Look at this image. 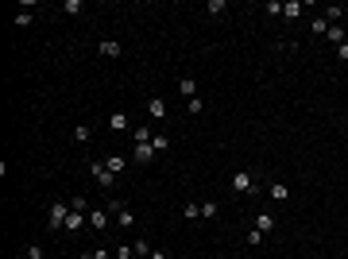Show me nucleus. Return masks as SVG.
Returning a JSON list of instances; mask_svg holds the SVG:
<instances>
[{
	"label": "nucleus",
	"instance_id": "1",
	"mask_svg": "<svg viewBox=\"0 0 348 259\" xmlns=\"http://www.w3.org/2000/svg\"><path fill=\"white\" fill-rule=\"evenodd\" d=\"M89 174H93V182H101V190H113V186H116V174L108 170L101 159H97V163H89Z\"/></svg>",
	"mask_w": 348,
	"mask_h": 259
},
{
	"label": "nucleus",
	"instance_id": "2",
	"mask_svg": "<svg viewBox=\"0 0 348 259\" xmlns=\"http://www.w3.org/2000/svg\"><path fill=\"white\" fill-rule=\"evenodd\" d=\"M66 217H70V205H66V201H54L51 213H47V225H51V228H66Z\"/></svg>",
	"mask_w": 348,
	"mask_h": 259
},
{
	"label": "nucleus",
	"instance_id": "3",
	"mask_svg": "<svg viewBox=\"0 0 348 259\" xmlns=\"http://www.w3.org/2000/svg\"><path fill=\"white\" fill-rule=\"evenodd\" d=\"M113 217H116V225H120V228H132V225H136V213H132L120 198H113Z\"/></svg>",
	"mask_w": 348,
	"mask_h": 259
},
{
	"label": "nucleus",
	"instance_id": "4",
	"mask_svg": "<svg viewBox=\"0 0 348 259\" xmlns=\"http://www.w3.org/2000/svg\"><path fill=\"white\" fill-rule=\"evenodd\" d=\"M252 190H255L252 170H236V174H232V193H252Z\"/></svg>",
	"mask_w": 348,
	"mask_h": 259
},
{
	"label": "nucleus",
	"instance_id": "5",
	"mask_svg": "<svg viewBox=\"0 0 348 259\" xmlns=\"http://www.w3.org/2000/svg\"><path fill=\"white\" fill-rule=\"evenodd\" d=\"M85 225H89V213H78V209H70V217H66V228H70V232H81Z\"/></svg>",
	"mask_w": 348,
	"mask_h": 259
},
{
	"label": "nucleus",
	"instance_id": "6",
	"mask_svg": "<svg viewBox=\"0 0 348 259\" xmlns=\"http://www.w3.org/2000/svg\"><path fill=\"white\" fill-rule=\"evenodd\" d=\"M132 159H136L139 166H147L151 159H155V147H151V143H136V155H132Z\"/></svg>",
	"mask_w": 348,
	"mask_h": 259
},
{
	"label": "nucleus",
	"instance_id": "7",
	"mask_svg": "<svg viewBox=\"0 0 348 259\" xmlns=\"http://www.w3.org/2000/svg\"><path fill=\"white\" fill-rule=\"evenodd\" d=\"M147 116H151V120H166V104H163V97H151V101H147Z\"/></svg>",
	"mask_w": 348,
	"mask_h": 259
},
{
	"label": "nucleus",
	"instance_id": "8",
	"mask_svg": "<svg viewBox=\"0 0 348 259\" xmlns=\"http://www.w3.org/2000/svg\"><path fill=\"white\" fill-rule=\"evenodd\" d=\"M108 128H113V132H128V128H132L128 113H113V116H108Z\"/></svg>",
	"mask_w": 348,
	"mask_h": 259
},
{
	"label": "nucleus",
	"instance_id": "9",
	"mask_svg": "<svg viewBox=\"0 0 348 259\" xmlns=\"http://www.w3.org/2000/svg\"><path fill=\"white\" fill-rule=\"evenodd\" d=\"M178 93H182L186 101H193V97H198V81H193V78H182V81H178Z\"/></svg>",
	"mask_w": 348,
	"mask_h": 259
},
{
	"label": "nucleus",
	"instance_id": "10",
	"mask_svg": "<svg viewBox=\"0 0 348 259\" xmlns=\"http://www.w3.org/2000/svg\"><path fill=\"white\" fill-rule=\"evenodd\" d=\"M104 166H108L113 174H124V170H128V159H124V155H108V159H104Z\"/></svg>",
	"mask_w": 348,
	"mask_h": 259
},
{
	"label": "nucleus",
	"instance_id": "11",
	"mask_svg": "<svg viewBox=\"0 0 348 259\" xmlns=\"http://www.w3.org/2000/svg\"><path fill=\"white\" fill-rule=\"evenodd\" d=\"M132 139H136V143H151V139H155V132H151L147 124H139V128H132Z\"/></svg>",
	"mask_w": 348,
	"mask_h": 259
},
{
	"label": "nucleus",
	"instance_id": "12",
	"mask_svg": "<svg viewBox=\"0 0 348 259\" xmlns=\"http://www.w3.org/2000/svg\"><path fill=\"white\" fill-rule=\"evenodd\" d=\"M89 228H108V213H104V209H93V213H89Z\"/></svg>",
	"mask_w": 348,
	"mask_h": 259
},
{
	"label": "nucleus",
	"instance_id": "13",
	"mask_svg": "<svg viewBox=\"0 0 348 259\" xmlns=\"http://www.w3.org/2000/svg\"><path fill=\"white\" fill-rule=\"evenodd\" d=\"M267 193H271L275 201H287V198H290V190L282 186V182H271V186H267Z\"/></svg>",
	"mask_w": 348,
	"mask_h": 259
},
{
	"label": "nucleus",
	"instance_id": "14",
	"mask_svg": "<svg viewBox=\"0 0 348 259\" xmlns=\"http://www.w3.org/2000/svg\"><path fill=\"white\" fill-rule=\"evenodd\" d=\"M255 228H259V232L267 236L271 228H275V217H271V213H259V217H255Z\"/></svg>",
	"mask_w": 348,
	"mask_h": 259
},
{
	"label": "nucleus",
	"instance_id": "15",
	"mask_svg": "<svg viewBox=\"0 0 348 259\" xmlns=\"http://www.w3.org/2000/svg\"><path fill=\"white\" fill-rule=\"evenodd\" d=\"M329 27H333L329 19H325V16H317V19H313V24H310V31L317 35V39H321V35H329Z\"/></svg>",
	"mask_w": 348,
	"mask_h": 259
},
{
	"label": "nucleus",
	"instance_id": "16",
	"mask_svg": "<svg viewBox=\"0 0 348 259\" xmlns=\"http://www.w3.org/2000/svg\"><path fill=\"white\" fill-rule=\"evenodd\" d=\"M74 139H78V143H89V139H93V128H89V124H78V128H74Z\"/></svg>",
	"mask_w": 348,
	"mask_h": 259
},
{
	"label": "nucleus",
	"instance_id": "17",
	"mask_svg": "<svg viewBox=\"0 0 348 259\" xmlns=\"http://www.w3.org/2000/svg\"><path fill=\"white\" fill-rule=\"evenodd\" d=\"M282 12H287V19H298V16H302V0H290V4H282Z\"/></svg>",
	"mask_w": 348,
	"mask_h": 259
},
{
	"label": "nucleus",
	"instance_id": "18",
	"mask_svg": "<svg viewBox=\"0 0 348 259\" xmlns=\"http://www.w3.org/2000/svg\"><path fill=\"white\" fill-rule=\"evenodd\" d=\"M81 259H116V251H108V248H97V251H85Z\"/></svg>",
	"mask_w": 348,
	"mask_h": 259
},
{
	"label": "nucleus",
	"instance_id": "19",
	"mask_svg": "<svg viewBox=\"0 0 348 259\" xmlns=\"http://www.w3.org/2000/svg\"><path fill=\"white\" fill-rule=\"evenodd\" d=\"M205 12H209V16H225V0H209V4H205Z\"/></svg>",
	"mask_w": 348,
	"mask_h": 259
},
{
	"label": "nucleus",
	"instance_id": "20",
	"mask_svg": "<svg viewBox=\"0 0 348 259\" xmlns=\"http://www.w3.org/2000/svg\"><path fill=\"white\" fill-rule=\"evenodd\" d=\"M101 54L104 58H120V43H101Z\"/></svg>",
	"mask_w": 348,
	"mask_h": 259
},
{
	"label": "nucleus",
	"instance_id": "21",
	"mask_svg": "<svg viewBox=\"0 0 348 259\" xmlns=\"http://www.w3.org/2000/svg\"><path fill=\"white\" fill-rule=\"evenodd\" d=\"M151 147H155V155H163V151H170V139H166V136H155V139H151Z\"/></svg>",
	"mask_w": 348,
	"mask_h": 259
},
{
	"label": "nucleus",
	"instance_id": "22",
	"mask_svg": "<svg viewBox=\"0 0 348 259\" xmlns=\"http://www.w3.org/2000/svg\"><path fill=\"white\" fill-rule=\"evenodd\" d=\"M340 16H344V8H340V4H329V8H325V19H329V24H337Z\"/></svg>",
	"mask_w": 348,
	"mask_h": 259
},
{
	"label": "nucleus",
	"instance_id": "23",
	"mask_svg": "<svg viewBox=\"0 0 348 259\" xmlns=\"http://www.w3.org/2000/svg\"><path fill=\"white\" fill-rule=\"evenodd\" d=\"M70 209H78V213H93V209H89V198H70Z\"/></svg>",
	"mask_w": 348,
	"mask_h": 259
},
{
	"label": "nucleus",
	"instance_id": "24",
	"mask_svg": "<svg viewBox=\"0 0 348 259\" xmlns=\"http://www.w3.org/2000/svg\"><path fill=\"white\" fill-rule=\"evenodd\" d=\"M201 109H205V101H201V97H193V101H186V113H190V116H198Z\"/></svg>",
	"mask_w": 348,
	"mask_h": 259
},
{
	"label": "nucleus",
	"instance_id": "25",
	"mask_svg": "<svg viewBox=\"0 0 348 259\" xmlns=\"http://www.w3.org/2000/svg\"><path fill=\"white\" fill-rule=\"evenodd\" d=\"M182 217H186V221H198V217H201V205H193V201H190V205L182 209Z\"/></svg>",
	"mask_w": 348,
	"mask_h": 259
},
{
	"label": "nucleus",
	"instance_id": "26",
	"mask_svg": "<svg viewBox=\"0 0 348 259\" xmlns=\"http://www.w3.org/2000/svg\"><path fill=\"white\" fill-rule=\"evenodd\" d=\"M201 217H205V221H213V217H217V201H205V205H201Z\"/></svg>",
	"mask_w": 348,
	"mask_h": 259
},
{
	"label": "nucleus",
	"instance_id": "27",
	"mask_svg": "<svg viewBox=\"0 0 348 259\" xmlns=\"http://www.w3.org/2000/svg\"><path fill=\"white\" fill-rule=\"evenodd\" d=\"M329 39L340 47V43H344V27H337V24H333V27H329Z\"/></svg>",
	"mask_w": 348,
	"mask_h": 259
},
{
	"label": "nucleus",
	"instance_id": "28",
	"mask_svg": "<svg viewBox=\"0 0 348 259\" xmlns=\"http://www.w3.org/2000/svg\"><path fill=\"white\" fill-rule=\"evenodd\" d=\"M136 255L147 259V255H151V244H147V240H136Z\"/></svg>",
	"mask_w": 348,
	"mask_h": 259
},
{
	"label": "nucleus",
	"instance_id": "29",
	"mask_svg": "<svg viewBox=\"0 0 348 259\" xmlns=\"http://www.w3.org/2000/svg\"><path fill=\"white\" fill-rule=\"evenodd\" d=\"M248 244H252V248H259V244H263V232H259V228H252V232H248Z\"/></svg>",
	"mask_w": 348,
	"mask_h": 259
},
{
	"label": "nucleus",
	"instance_id": "30",
	"mask_svg": "<svg viewBox=\"0 0 348 259\" xmlns=\"http://www.w3.org/2000/svg\"><path fill=\"white\" fill-rule=\"evenodd\" d=\"M27 259H43V248H39V244H27Z\"/></svg>",
	"mask_w": 348,
	"mask_h": 259
},
{
	"label": "nucleus",
	"instance_id": "31",
	"mask_svg": "<svg viewBox=\"0 0 348 259\" xmlns=\"http://www.w3.org/2000/svg\"><path fill=\"white\" fill-rule=\"evenodd\" d=\"M132 251H136V248H128V244H120V248H116V259H132Z\"/></svg>",
	"mask_w": 348,
	"mask_h": 259
},
{
	"label": "nucleus",
	"instance_id": "32",
	"mask_svg": "<svg viewBox=\"0 0 348 259\" xmlns=\"http://www.w3.org/2000/svg\"><path fill=\"white\" fill-rule=\"evenodd\" d=\"M337 54H340V58H344V62H348V39H344V43H340V47H337Z\"/></svg>",
	"mask_w": 348,
	"mask_h": 259
},
{
	"label": "nucleus",
	"instance_id": "33",
	"mask_svg": "<svg viewBox=\"0 0 348 259\" xmlns=\"http://www.w3.org/2000/svg\"><path fill=\"white\" fill-rule=\"evenodd\" d=\"M147 259H166V255H163V251H151V255H147Z\"/></svg>",
	"mask_w": 348,
	"mask_h": 259
}]
</instances>
